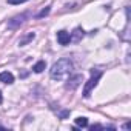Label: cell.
Wrapping results in <instances>:
<instances>
[{
	"instance_id": "cell-1",
	"label": "cell",
	"mask_w": 131,
	"mask_h": 131,
	"mask_svg": "<svg viewBox=\"0 0 131 131\" xmlns=\"http://www.w3.org/2000/svg\"><path fill=\"white\" fill-rule=\"evenodd\" d=\"M73 70V62L67 57H63V59H59L54 65H52V68L49 71V76L52 80H62L67 74H70Z\"/></svg>"
},
{
	"instance_id": "cell-2",
	"label": "cell",
	"mask_w": 131,
	"mask_h": 131,
	"mask_svg": "<svg viewBox=\"0 0 131 131\" xmlns=\"http://www.w3.org/2000/svg\"><path fill=\"white\" fill-rule=\"evenodd\" d=\"M100 77H102V71H100V70H91V77H90V80L86 82V85H85V88H83V96H85V97L90 96L91 90L97 85V82H99Z\"/></svg>"
},
{
	"instance_id": "cell-3",
	"label": "cell",
	"mask_w": 131,
	"mask_h": 131,
	"mask_svg": "<svg viewBox=\"0 0 131 131\" xmlns=\"http://www.w3.org/2000/svg\"><path fill=\"white\" fill-rule=\"evenodd\" d=\"M82 82H83V76H82V74H76V76H73V77L68 79L65 88H67V90H76Z\"/></svg>"
},
{
	"instance_id": "cell-4",
	"label": "cell",
	"mask_w": 131,
	"mask_h": 131,
	"mask_svg": "<svg viewBox=\"0 0 131 131\" xmlns=\"http://www.w3.org/2000/svg\"><path fill=\"white\" fill-rule=\"evenodd\" d=\"M28 17V14L25 13V14H20V16H16V17H13L9 22H8V28H11V29H14V28H17V26H20L23 22H25V19Z\"/></svg>"
},
{
	"instance_id": "cell-5",
	"label": "cell",
	"mask_w": 131,
	"mask_h": 131,
	"mask_svg": "<svg viewBox=\"0 0 131 131\" xmlns=\"http://www.w3.org/2000/svg\"><path fill=\"white\" fill-rule=\"evenodd\" d=\"M57 42H59L60 45H63V46H65V45H68V43L71 42V36H70V32H68V31H63V29L59 31V32H57Z\"/></svg>"
},
{
	"instance_id": "cell-6",
	"label": "cell",
	"mask_w": 131,
	"mask_h": 131,
	"mask_svg": "<svg viewBox=\"0 0 131 131\" xmlns=\"http://www.w3.org/2000/svg\"><path fill=\"white\" fill-rule=\"evenodd\" d=\"M0 82L11 85V83L14 82V76H13L9 71H3V73H0Z\"/></svg>"
},
{
	"instance_id": "cell-7",
	"label": "cell",
	"mask_w": 131,
	"mask_h": 131,
	"mask_svg": "<svg viewBox=\"0 0 131 131\" xmlns=\"http://www.w3.org/2000/svg\"><path fill=\"white\" fill-rule=\"evenodd\" d=\"M71 36V40L73 42H80L82 39H83V36H85V31L82 29V28H76L74 31H73V34H70Z\"/></svg>"
},
{
	"instance_id": "cell-8",
	"label": "cell",
	"mask_w": 131,
	"mask_h": 131,
	"mask_svg": "<svg viewBox=\"0 0 131 131\" xmlns=\"http://www.w3.org/2000/svg\"><path fill=\"white\" fill-rule=\"evenodd\" d=\"M34 37H36V34H34V32H28L23 39H20V40H19V45H20V46H25V45H26V43H29Z\"/></svg>"
},
{
	"instance_id": "cell-9",
	"label": "cell",
	"mask_w": 131,
	"mask_h": 131,
	"mask_svg": "<svg viewBox=\"0 0 131 131\" xmlns=\"http://www.w3.org/2000/svg\"><path fill=\"white\" fill-rule=\"evenodd\" d=\"M45 68H46V62H45V60H39V62L34 65L32 70H34V73H42Z\"/></svg>"
},
{
	"instance_id": "cell-10",
	"label": "cell",
	"mask_w": 131,
	"mask_h": 131,
	"mask_svg": "<svg viewBox=\"0 0 131 131\" xmlns=\"http://www.w3.org/2000/svg\"><path fill=\"white\" fill-rule=\"evenodd\" d=\"M76 125L85 128V126H88V119H86V117H77V119H76Z\"/></svg>"
},
{
	"instance_id": "cell-11",
	"label": "cell",
	"mask_w": 131,
	"mask_h": 131,
	"mask_svg": "<svg viewBox=\"0 0 131 131\" xmlns=\"http://www.w3.org/2000/svg\"><path fill=\"white\" fill-rule=\"evenodd\" d=\"M49 11H51V8H49V6H46L45 9H42V11H40V13L37 14V19H42V17L48 16V14H49Z\"/></svg>"
},
{
	"instance_id": "cell-12",
	"label": "cell",
	"mask_w": 131,
	"mask_h": 131,
	"mask_svg": "<svg viewBox=\"0 0 131 131\" xmlns=\"http://www.w3.org/2000/svg\"><path fill=\"white\" fill-rule=\"evenodd\" d=\"M70 113H71L70 110H63V111H60V114H59V116H60V119H67V117L70 116Z\"/></svg>"
},
{
	"instance_id": "cell-13",
	"label": "cell",
	"mask_w": 131,
	"mask_h": 131,
	"mask_svg": "<svg viewBox=\"0 0 131 131\" xmlns=\"http://www.w3.org/2000/svg\"><path fill=\"white\" fill-rule=\"evenodd\" d=\"M25 2H28V0H8L9 5H20V3H25Z\"/></svg>"
},
{
	"instance_id": "cell-14",
	"label": "cell",
	"mask_w": 131,
	"mask_h": 131,
	"mask_svg": "<svg viewBox=\"0 0 131 131\" xmlns=\"http://www.w3.org/2000/svg\"><path fill=\"white\" fill-rule=\"evenodd\" d=\"M99 128H102V125H93V126H91L93 131H94V129H99Z\"/></svg>"
},
{
	"instance_id": "cell-15",
	"label": "cell",
	"mask_w": 131,
	"mask_h": 131,
	"mask_svg": "<svg viewBox=\"0 0 131 131\" xmlns=\"http://www.w3.org/2000/svg\"><path fill=\"white\" fill-rule=\"evenodd\" d=\"M3 102V97H2V91H0V103Z\"/></svg>"
}]
</instances>
